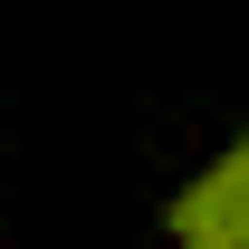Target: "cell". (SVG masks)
<instances>
[{
    "instance_id": "6da1fadb",
    "label": "cell",
    "mask_w": 249,
    "mask_h": 249,
    "mask_svg": "<svg viewBox=\"0 0 249 249\" xmlns=\"http://www.w3.org/2000/svg\"><path fill=\"white\" fill-rule=\"evenodd\" d=\"M173 240L182 249H249V134L173 192Z\"/></svg>"
}]
</instances>
